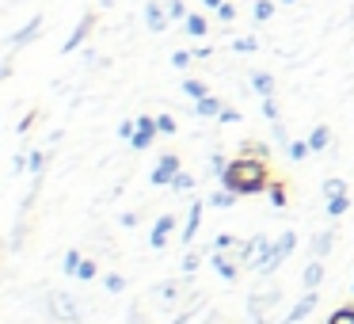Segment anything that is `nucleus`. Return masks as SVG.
I'll return each mask as SVG.
<instances>
[{
  "label": "nucleus",
  "instance_id": "obj_37",
  "mask_svg": "<svg viewBox=\"0 0 354 324\" xmlns=\"http://www.w3.org/2000/svg\"><path fill=\"white\" fill-rule=\"evenodd\" d=\"M255 46H259V42H255L252 35H248V39H236V42H232V50H236V54H255Z\"/></svg>",
  "mask_w": 354,
  "mask_h": 324
},
{
  "label": "nucleus",
  "instance_id": "obj_22",
  "mask_svg": "<svg viewBox=\"0 0 354 324\" xmlns=\"http://www.w3.org/2000/svg\"><path fill=\"white\" fill-rule=\"evenodd\" d=\"M80 263H84V255H80L77 248H69V252H65V260H62V271H65V275H69V278H77Z\"/></svg>",
  "mask_w": 354,
  "mask_h": 324
},
{
  "label": "nucleus",
  "instance_id": "obj_50",
  "mask_svg": "<svg viewBox=\"0 0 354 324\" xmlns=\"http://www.w3.org/2000/svg\"><path fill=\"white\" fill-rule=\"evenodd\" d=\"M351 290H354V286H351Z\"/></svg>",
  "mask_w": 354,
  "mask_h": 324
},
{
  "label": "nucleus",
  "instance_id": "obj_14",
  "mask_svg": "<svg viewBox=\"0 0 354 324\" xmlns=\"http://www.w3.org/2000/svg\"><path fill=\"white\" fill-rule=\"evenodd\" d=\"M92 24H95V16H84V19H80V24H77V31H73L69 39H65V54H69V50H77L80 42L88 39V31H92Z\"/></svg>",
  "mask_w": 354,
  "mask_h": 324
},
{
  "label": "nucleus",
  "instance_id": "obj_9",
  "mask_svg": "<svg viewBox=\"0 0 354 324\" xmlns=\"http://www.w3.org/2000/svg\"><path fill=\"white\" fill-rule=\"evenodd\" d=\"M316 301H320V294H316V290H308L305 298H301L297 305H293L290 313L282 316V324H301V321H305V316H308V313H313V309H316Z\"/></svg>",
  "mask_w": 354,
  "mask_h": 324
},
{
  "label": "nucleus",
  "instance_id": "obj_48",
  "mask_svg": "<svg viewBox=\"0 0 354 324\" xmlns=\"http://www.w3.org/2000/svg\"><path fill=\"white\" fill-rule=\"evenodd\" d=\"M202 4H206V8H214V12H217V8H221V4H225V0H202Z\"/></svg>",
  "mask_w": 354,
  "mask_h": 324
},
{
  "label": "nucleus",
  "instance_id": "obj_3",
  "mask_svg": "<svg viewBox=\"0 0 354 324\" xmlns=\"http://www.w3.org/2000/svg\"><path fill=\"white\" fill-rule=\"evenodd\" d=\"M282 301V290L278 286H263V290H255L252 298H248V316H252V324H267L270 321V309Z\"/></svg>",
  "mask_w": 354,
  "mask_h": 324
},
{
  "label": "nucleus",
  "instance_id": "obj_17",
  "mask_svg": "<svg viewBox=\"0 0 354 324\" xmlns=\"http://www.w3.org/2000/svg\"><path fill=\"white\" fill-rule=\"evenodd\" d=\"M331 248H335V233H331V229H320V233H316V240H313V255H316V260H324Z\"/></svg>",
  "mask_w": 354,
  "mask_h": 324
},
{
  "label": "nucleus",
  "instance_id": "obj_19",
  "mask_svg": "<svg viewBox=\"0 0 354 324\" xmlns=\"http://www.w3.org/2000/svg\"><path fill=\"white\" fill-rule=\"evenodd\" d=\"M301 282H305V290H316V286L324 282V260H313L305 267V275H301Z\"/></svg>",
  "mask_w": 354,
  "mask_h": 324
},
{
  "label": "nucleus",
  "instance_id": "obj_20",
  "mask_svg": "<svg viewBox=\"0 0 354 324\" xmlns=\"http://www.w3.org/2000/svg\"><path fill=\"white\" fill-rule=\"evenodd\" d=\"M308 145H313V153H324V149H331V130H328V126H316V130L308 134Z\"/></svg>",
  "mask_w": 354,
  "mask_h": 324
},
{
  "label": "nucleus",
  "instance_id": "obj_41",
  "mask_svg": "<svg viewBox=\"0 0 354 324\" xmlns=\"http://www.w3.org/2000/svg\"><path fill=\"white\" fill-rule=\"evenodd\" d=\"M217 19H221V24H232V19H236V8H232V4H221V8H217Z\"/></svg>",
  "mask_w": 354,
  "mask_h": 324
},
{
  "label": "nucleus",
  "instance_id": "obj_25",
  "mask_svg": "<svg viewBox=\"0 0 354 324\" xmlns=\"http://www.w3.org/2000/svg\"><path fill=\"white\" fill-rule=\"evenodd\" d=\"M206 31H209L206 16H187V35H194V39H202Z\"/></svg>",
  "mask_w": 354,
  "mask_h": 324
},
{
  "label": "nucleus",
  "instance_id": "obj_7",
  "mask_svg": "<svg viewBox=\"0 0 354 324\" xmlns=\"http://www.w3.org/2000/svg\"><path fill=\"white\" fill-rule=\"evenodd\" d=\"M50 313H54L62 324H77V321H80V309H77V301H73L69 294H54V301H50Z\"/></svg>",
  "mask_w": 354,
  "mask_h": 324
},
{
  "label": "nucleus",
  "instance_id": "obj_26",
  "mask_svg": "<svg viewBox=\"0 0 354 324\" xmlns=\"http://www.w3.org/2000/svg\"><path fill=\"white\" fill-rule=\"evenodd\" d=\"M346 210H351V199H346V195H331V199H328V214L331 217L346 214Z\"/></svg>",
  "mask_w": 354,
  "mask_h": 324
},
{
  "label": "nucleus",
  "instance_id": "obj_36",
  "mask_svg": "<svg viewBox=\"0 0 354 324\" xmlns=\"http://www.w3.org/2000/svg\"><path fill=\"white\" fill-rule=\"evenodd\" d=\"M278 115H282V111H278L274 96H267V100H263V118H270V123H278Z\"/></svg>",
  "mask_w": 354,
  "mask_h": 324
},
{
  "label": "nucleus",
  "instance_id": "obj_4",
  "mask_svg": "<svg viewBox=\"0 0 354 324\" xmlns=\"http://www.w3.org/2000/svg\"><path fill=\"white\" fill-rule=\"evenodd\" d=\"M209 252H225L229 260H236L240 267L248 271V255H252V240H244V237H232V233H221V237L214 240V248Z\"/></svg>",
  "mask_w": 354,
  "mask_h": 324
},
{
  "label": "nucleus",
  "instance_id": "obj_30",
  "mask_svg": "<svg viewBox=\"0 0 354 324\" xmlns=\"http://www.w3.org/2000/svg\"><path fill=\"white\" fill-rule=\"evenodd\" d=\"M270 16H274V4H270V0H259V4H255V24H267Z\"/></svg>",
  "mask_w": 354,
  "mask_h": 324
},
{
  "label": "nucleus",
  "instance_id": "obj_28",
  "mask_svg": "<svg viewBox=\"0 0 354 324\" xmlns=\"http://www.w3.org/2000/svg\"><path fill=\"white\" fill-rule=\"evenodd\" d=\"M95 275H100V263H95V260H84V263H80V271H77L80 282H92Z\"/></svg>",
  "mask_w": 354,
  "mask_h": 324
},
{
  "label": "nucleus",
  "instance_id": "obj_38",
  "mask_svg": "<svg viewBox=\"0 0 354 324\" xmlns=\"http://www.w3.org/2000/svg\"><path fill=\"white\" fill-rule=\"evenodd\" d=\"M198 263H202L198 252H187L183 255V275H194V271H198Z\"/></svg>",
  "mask_w": 354,
  "mask_h": 324
},
{
  "label": "nucleus",
  "instance_id": "obj_5",
  "mask_svg": "<svg viewBox=\"0 0 354 324\" xmlns=\"http://www.w3.org/2000/svg\"><path fill=\"white\" fill-rule=\"evenodd\" d=\"M183 172V164H179V156L176 153H164L160 161H156V168L149 172V179H153L156 187H171V179Z\"/></svg>",
  "mask_w": 354,
  "mask_h": 324
},
{
  "label": "nucleus",
  "instance_id": "obj_46",
  "mask_svg": "<svg viewBox=\"0 0 354 324\" xmlns=\"http://www.w3.org/2000/svg\"><path fill=\"white\" fill-rule=\"evenodd\" d=\"M122 286H126V282H122V275H107V290H111V294H118Z\"/></svg>",
  "mask_w": 354,
  "mask_h": 324
},
{
  "label": "nucleus",
  "instance_id": "obj_6",
  "mask_svg": "<svg viewBox=\"0 0 354 324\" xmlns=\"http://www.w3.org/2000/svg\"><path fill=\"white\" fill-rule=\"evenodd\" d=\"M156 134H160V123H156L153 115H138V134L130 138V145L141 153V149H149V145H153V138H156Z\"/></svg>",
  "mask_w": 354,
  "mask_h": 324
},
{
  "label": "nucleus",
  "instance_id": "obj_34",
  "mask_svg": "<svg viewBox=\"0 0 354 324\" xmlns=\"http://www.w3.org/2000/svg\"><path fill=\"white\" fill-rule=\"evenodd\" d=\"M225 168H229V156H225V153H214V156H209V172H214L217 179H221Z\"/></svg>",
  "mask_w": 354,
  "mask_h": 324
},
{
  "label": "nucleus",
  "instance_id": "obj_44",
  "mask_svg": "<svg viewBox=\"0 0 354 324\" xmlns=\"http://www.w3.org/2000/svg\"><path fill=\"white\" fill-rule=\"evenodd\" d=\"M27 164H31L35 176H42V164H46V156H42V153H31V161H27Z\"/></svg>",
  "mask_w": 354,
  "mask_h": 324
},
{
  "label": "nucleus",
  "instance_id": "obj_21",
  "mask_svg": "<svg viewBox=\"0 0 354 324\" xmlns=\"http://www.w3.org/2000/svg\"><path fill=\"white\" fill-rule=\"evenodd\" d=\"M252 88L263 96V100H267V96H274V77H270V73H255V77H252Z\"/></svg>",
  "mask_w": 354,
  "mask_h": 324
},
{
  "label": "nucleus",
  "instance_id": "obj_49",
  "mask_svg": "<svg viewBox=\"0 0 354 324\" xmlns=\"http://www.w3.org/2000/svg\"><path fill=\"white\" fill-rule=\"evenodd\" d=\"M282 4H297V0H282Z\"/></svg>",
  "mask_w": 354,
  "mask_h": 324
},
{
  "label": "nucleus",
  "instance_id": "obj_40",
  "mask_svg": "<svg viewBox=\"0 0 354 324\" xmlns=\"http://www.w3.org/2000/svg\"><path fill=\"white\" fill-rule=\"evenodd\" d=\"M274 145L290 149V134H286V126H282V123H274Z\"/></svg>",
  "mask_w": 354,
  "mask_h": 324
},
{
  "label": "nucleus",
  "instance_id": "obj_16",
  "mask_svg": "<svg viewBox=\"0 0 354 324\" xmlns=\"http://www.w3.org/2000/svg\"><path fill=\"white\" fill-rule=\"evenodd\" d=\"M198 222H202V202H191V210H187V225H183V244H191V240H194Z\"/></svg>",
  "mask_w": 354,
  "mask_h": 324
},
{
  "label": "nucleus",
  "instance_id": "obj_23",
  "mask_svg": "<svg viewBox=\"0 0 354 324\" xmlns=\"http://www.w3.org/2000/svg\"><path fill=\"white\" fill-rule=\"evenodd\" d=\"M236 199H240V195L232 191V187H225V183H221V191H214V199H209V202H214L217 210H229V206H232V202H236Z\"/></svg>",
  "mask_w": 354,
  "mask_h": 324
},
{
  "label": "nucleus",
  "instance_id": "obj_12",
  "mask_svg": "<svg viewBox=\"0 0 354 324\" xmlns=\"http://www.w3.org/2000/svg\"><path fill=\"white\" fill-rule=\"evenodd\" d=\"M270 244H274L270 237H263V233H255V237H252V255H248V267H252V271H259V263L267 260Z\"/></svg>",
  "mask_w": 354,
  "mask_h": 324
},
{
  "label": "nucleus",
  "instance_id": "obj_27",
  "mask_svg": "<svg viewBox=\"0 0 354 324\" xmlns=\"http://www.w3.org/2000/svg\"><path fill=\"white\" fill-rule=\"evenodd\" d=\"M328 324H354V305H339L335 313L328 316Z\"/></svg>",
  "mask_w": 354,
  "mask_h": 324
},
{
  "label": "nucleus",
  "instance_id": "obj_24",
  "mask_svg": "<svg viewBox=\"0 0 354 324\" xmlns=\"http://www.w3.org/2000/svg\"><path fill=\"white\" fill-rule=\"evenodd\" d=\"M183 92L198 103V100H206V96H209V84H206V80H183Z\"/></svg>",
  "mask_w": 354,
  "mask_h": 324
},
{
  "label": "nucleus",
  "instance_id": "obj_18",
  "mask_svg": "<svg viewBox=\"0 0 354 324\" xmlns=\"http://www.w3.org/2000/svg\"><path fill=\"white\" fill-rule=\"evenodd\" d=\"M39 31H42V19H39V16H35V19H31V24H27V27H24V31H16V35H12V50H19V46H27V42H31V39H35V35H39Z\"/></svg>",
  "mask_w": 354,
  "mask_h": 324
},
{
  "label": "nucleus",
  "instance_id": "obj_39",
  "mask_svg": "<svg viewBox=\"0 0 354 324\" xmlns=\"http://www.w3.org/2000/svg\"><path fill=\"white\" fill-rule=\"evenodd\" d=\"M191 57L194 54H187V50H176V54H171V65H176V69H187V65H191Z\"/></svg>",
  "mask_w": 354,
  "mask_h": 324
},
{
  "label": "nucleus",
  "instance_id": "obj_1",
  "mask_svg": "<svg viewBox=\"0 0 354 324\" xmlns=\"http://www.w3.org/2000/svg\"><path fill=\"white\" fill-rule=\"evenodd\" d=\"M221 183L232 187V191L244 199V195H259V191H270V161L267 156H252V153H236L229 161V168L221 172Z\"/></svg>",
  "mask_w": 354,
  "mask_h": 324
},
{
  "label": "nucleus",
  "instance_id": "obj_33",
  "mask_svg": "<svg viewBox=\"0 0 354 324\" xmlns=\"http://www.w3.org/2000/svg\"><path fill=\"white\" fill-rule=\"evenodd\" d=\"M308 153H313V145H308V141H290V156H293V161H305Z\"/></svg>",
  "mask_w": 354,
  "mask_h": 324
},
{
  "label": "nucleus",
  "instance_id": "obj_2",
  "mask_svg": "<svg viewBox=\"0 0 354 324\" xmlns=\"http://www.w3.org/2000/svg\"><path fill=\"white\" fill-rule=\"evenodd\" d=\"M293 248H297V233L293 229H286V233H278V240L270 244V252H267V260L259 263V275H274L278 267H282L286 260L293 255Z\"/></svg>",
  "mask_w": 354,
  "mask_h": 324
},
{
  "label": "nucleus",
  "instance_id": "obj_42",
  "mask_svg": "<svg viewBox=\"0 0 354 324\" xmlns=\"http://www.w3.org/2000/svg\"><path fill=\"white\" fill-rule=\"evenodd\" d=\"M133 134H138V118H133V123H122V126H118V138H126V141H130Z\"/></svg>",
  "mask_w": 354,
  "mask_h": 324
},
{
  "label": "nucleus",
  "instance_id": "obj_15",
  "mask_svg": "<svg viewBox=\"0 0 354 324\" xmlns=\"http://www.w3.org/2000/svg\"><path fill=\"white\" fill-rule=\"evenodd\" d=\"M221 111H225V103L217 96H206V100L194 103V115H202V118H221Z\"/></svg>",
  "mask_w": 354,
  "mask_h": 324
},
{
  "label": "nucleus",
  "instance_id": "obj_45",
  "mask_svg": "<svg viewBox=\"0 0 354 324\" xmlns=\"http://www.w3.org/2000/svg\"><path fill=\"white\" fill-rule=\"evenodd\" d=\"M240 118H244V115H240V111H232V107L221 111V123H225V126H229V123H240Z\"/></svg>",
  "mask_w": 354,
  "mask_h": 324
},
{
  "label": "nucleus",
  "instance_id": "obj_10",
  "mask_svg": "<svg viewBox=\"0 0 354 324\" xmlns=\"http://www.w3.org/2000/svg\"><path fill=\"white\" fill-rule=\"evenodd\" d=\"M209 263H214V271L225 278V282H236V278H240V271H244L236 260H229L225 252H214V255H209Z\"/></svg>",
  "mask_w": 354,
  "mask_h": 324
},
{
  "label": "nucleus",
  "instance_id": "obj_31",
  "mask_svg": "<svg viewBox=\"0 0 354 324\" xmlns=\"http://www.w3.org/2000/svg\"><path fill=\"white\" fill-rule=\"evenodd\" d=\"M324 195H328V199H331V195H346V183H343V179H339V176L324 179Z\"/></svg>",
  "mask_w": 354,
  "mask_h": 324
},
{
  "label": "nucleus",
  "instance_id": "obj_35",
  "mask_svg": "<svg viewBox=\"0 0 354 324\" xmlns=\"http://www.w3.org/2000/svg\"><path fill=\"white\" fill-rule=\"evenodd\" d=\"M191 187H194V176H187V172H179V176L171 179V191H179V195L191 191Z\"/></svg>",
  "mask_w": 354,
  "mask_h": 324
},
{
  "label": "nucleus",
  "instance_id": "obj_32",
  "mask_svg": "<svg viewBox=\"0 0 354 324\" xmlns=\"http://www.w3.org/2000/svg\"><path fill=\"white\" fill-rule=\"evenodd\" d=\"M164 4V12H168L171 19H187V12H183V0H160Z\"/></svg>",
  "mask_w": 354,
  "mask_h": 324
},
{
  "label": "nucleus",
  "instance_id": "obj_13",
  "mask_svg": "<svg viewBox=\"0 0 354 324\" xmlns=\"http://www.w3.org/2000/svg\"><path fill=\"white\" fill-rule=\"evenodd\" d=\"M168 19H171V16L164 12V4H156V0L145 8V24L153 27V31H164V27H168Z\"/></svg>",
  "mask_w": 354,
  "mask_h": 324
},
{
  "label": "nucleus",
  "instance_id": "obj_8",
  "mask_svg": "<svg viewBox=\"0 0 354 324\" xmlns=\"http://www.w3.org/2000/svg\"><path fill=\"white\" fill-rule=\"evenodd\" d=\"M187 286H191L187 278H168V282H160L153 294H156L160 305H176V298H179V294H187Z\"/></svg>",
  "mask_w": 354,
  "mask_h": 324
},
{
  "label": "nucleus",
  "instance_id": "obj_47",
  "mask_svg": "<svg viewBox=\"0 0 354 324\" xmlns=\"http://www.w3.org/2000/svg\"><path fill=\"white\" fill-rule=\"evenodd\" d=\"M206 324H229V321H225L221 313H209V316H206Z\"/></svg>",
  "mask_w": 354,
  "mask_h": 324
},
{
  "label": "nucleus",
  "instance_id": "obj_43",
  "mask_svg": "<svg viewBox=\"0 0 354 324\" xmlns=\"http://www.w3.org/2000/svg\"><path fill=\"white\" fill-rule=\"evenodd\" d=\"M156 123H160V134H176V118L171 115H160Z\"/></svg>",
  "mask_w": 354,
  "mask_h": 324
},
{
  "label": "nucleus",
  "instance_id": "obj_11",
  "mask_svg": "<svg viewBox=\"0 0 354 324\" xmlns=\"http://www.w3.org/2000/svg\"><path fill=\"white\" fill-rule=\"evenodd\" d=\"M171 229H176V217H171V214L156 217L153 233H149V244H153V248H164V244H168V237H171Z\"/></svg>",
  "mask_w": 354,
  "mask_h": 324
},
{
  "label": "nucleus",
  "instance_id": "obj_29",
  "mask_svg": "<svg viewBox=\"0 0 354 324\" xmlns=\"http://www.w3.org/2000/svg\"><path fill=\"white\" fill-rule=\"evenodd\" d=\"M270 202H274V206H286V202H290V195H286V183H282V179H274V183H270Z\"/></svg>",
  "mask_w": 354,
  "mask_h": 324
}]
</instances>
